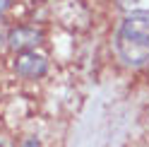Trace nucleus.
Here are the masks:
<instances>
[{
    "mask_svg": "<svg viewBox=\"0 0 149 147\" xmlns=\"http://www.w3.org/2000/svg\"><path fill=\"white\" fill-rule=\"evenodd\" d=\"M118 53L127 65L149 63V12H135L118 29Z\"/></svg>",
    "mask_w": 149,
    "mask_h": 147,
    "instance_id": "1",
    "label": "nucleus"
},
{
    "mask_svg": "<svg viewBox=\"0 0 149 147\" xmlns=\"http://www.w3.org/2000/svg\"><path fill=\"white\" fill-rule=\"evenodd\" d=\"M15 70H17V75H22L26 80H36V77L46 75L48 60H46V56H41L36 51H19L15 58Z\"/></svg>",
    "mask_w": 149,
    "mask_h": 147,
    "instance_id": "2",
    "label": "nucleus"
},
{
    "mask_svg": "<svg viewBox=\"0 0 149 147\" xmlns=\"http://www.w3.org/2000/svg\"><path fill=\"white\" fill-rule=\"evenodd\" d=\"M41 39H43V34L36 27H17L7 36L10 48H15V51H34L41 43Z\"/></svg>",
    "mask_w": 149,
    "mask_h": 147,
    "instance_id": "3",
    "label": "nucleus"
},
{
    "mask_svg": "<svg viewBox=\"0 0 149 147\" xmlns=\"http://www.w3.org/2000/svg\"><path fill=\"white\" fill-rule=\"evenodd\" d=\"M118 5L127 12H149V0H118Z\"/></svg>",
    "mask_w": 149,
    "mask_h": 147,
    "instance_id": "4",
    "label": "nucleus"
},
{
    "mask_svg": "<svg viewBox=\"0 0 149 147\" xmlns=\"http://www.w3.org/2000/svg\"><path fill=\"white\" fill-rule=\"evenodd\" d=\"M24 147H39V142H36V140H29V142H26Z\"/></svg>",
    "mask_w": 149,
    "mask_h": 147,
    "instance_id": "5",
    "label": "nucleus"
}]
</instances>
